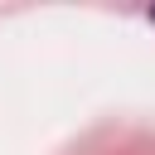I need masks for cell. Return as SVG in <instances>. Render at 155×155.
<instances>
[{
	"label": "cell",
	"mask_w": 155,
	"mask_h": 155,
	"mask_svg": "<svg viewBox=\"0 0 155 155\" xmlns=\"http://www.w3.org/2000/svg\"><path fill=\"white\" fill-rule=\"evenodd\" d=\"M145 15H150V19H155V5H150V10H145Z\"/></svg>",
	"instance_id": "obj_1"
}]
</instances>
